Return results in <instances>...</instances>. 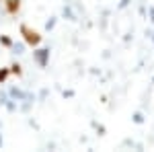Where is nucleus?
<instances>
[{
    "label": "nucleus",
    "instance_id": "obj_1",
    "mask_svg": "<svg viewBox=\"0 0 154 152\" xmlns=\"http://www.w3.org/2000/svg\"><path fill=\"white\" fill-rule=\"evenodd\" d=\"M19 31H21V35H23V41L27 43V45H31V47H37V45H41V39L43 37L37 33L35 29H31L27 23H23L21 27H19Z\"/></svg>",
    "mask_w": 154,
    "mask_h": 152
},
{
    "label": "nucleus",
    "instance_id": "obj_2",
    "mask_svg": "<svg viewBox=\"0 0 154 152\" xmlns=\"http://www.w3.org/2000/svg\"><path fill=\"white\" fill-rule=\"evenodd\" d=\"M33 62H35L39 68H48L49 64V47H35L33 51Z\"/></svg>",
    "mask_w": 154,
    "mask_h": 152
},
{
    "label": "nucleus",
    "instance_id": "obj_3",
    "mask_svg": "<svg viewBox=\"0 0 154 152\" xmlns=\"http://www.w3.org/2000/svg\"><path fill=\"white\" fill-rule=\"evenodd\" d=\"M4 8L8 14H17L21 11V0H4Z\"/></svg>",
    "mask_w": 154,
    "mask_h": 152
},
{
    "label": "nucleus",
    "instance_id": "obj_4",
    "mask_svg": "<svg viewBox=\"0 0 154 152\" xmlns=\"http://www.w3.org/2000/svg\"><path fill=\"white\" fill-rule=\"evenodd\" d=\"M62 17H64V19H68V21H78V14L74 12L72 4H66V6L62 8Z\"/></svg>",
    "mask_w": 154,
    "mask_h": 152
},
{
    "label": "nucleus",
    "instance_id": "obj_5",
    "mask_svg": "<svg viewBox=\"0 0 154 152\" xmlns=\"http://www.w3.org/2000/svg\"><path fill=\"white\" fill-rule=\"evenodd\" d=\"M25 47H27V43L25 41H19V43H12V51L17 54V56H21V54H25Z\"/></svg>",
    "mask_w": 154,
    "mask_h": 152
},
{
    "label": "nucleus",
    "instance_id": "obj_6",
    "mask_svg": "<svg viewBox=\"0 0 154 152\" xmlns=\"http://www.w3.org/2000/svg\"><path fill=\"white\" fill-rule=\"evenodd\" d=\"M8 68H11V74H17V76H21V74H23V66H21V64H17V62H12Z\"/></svg>",
    "mask_w": 154,
    "mask_h": 152
},
{
    "label": "nucleus",
    "instance_id": "obj_7",
    "mask_svg": "<svg viewBox=\"0 0 154 152\" xmlns=\"http://www.w3.org/2000/svg\"><path fill=\"white\" fill-rule=\"evenodd\" d=\"M8 76H11V68H0V84H4Z\"/></svg>",
    "mask_w": 154,
    "mask_h": 152
},
{
    "label": "nucleus",
    "instance_id": "obj_8",
    "mask_svg": "<svg viewBox=\"0 0 154 152\" xmlns=\"http://www.w3.org/2000/svg\"><path fill=\"white\" fill-rule=\"evenodd\" d=\"M56 23H58V17H51L49 21H45V31H54L56 29Z\"/></svg>",
    "mask_w": 154,
    "mask_h": 152
},
{
    "label": "nucleus",
    "instance_id": "obj_9",
    "mask_svg": "<svg viewBox=\"0 0 154 152\" xmlns=\"http://www.w3.org/2000/svg\"><path fill=\"white\" fill-rule=\"evenodd\" d=\"M0 45L12 47V39H11V37H6V35H0Z\"/></svg>",
    "mask_w": 154,
    "mask_h": 152
},
{
    "label": "nucleus",
    "instance_id": "obj_10",
    "mask_svg": "<svg viewBox=\"0 0 154 152\" xmlns=\"http://www.w3.org/2000/svg\"><path fill=\"white\" fill-rule=\"evenodd\" d=\"M62 97L64 99H72L74 97V91H62Z\"/></svg>",
    "mask_w": 154,
    "mask_h": 152
},
{
    "label": "nucleus",
    "instance_id": "obj_11",
    "mask_svg": "<svg viewBox=\"0 0 154 152\" xmlns=\"http://www.w3.org/2000/svg\"><path fill=\"white\" fill-rule=\"evenodd\" d=\"M4 146V140H2V134H0V148Z\"/></svg>",
    "mask_w": 154,
    "mask_h": 152
}]
</instances>
